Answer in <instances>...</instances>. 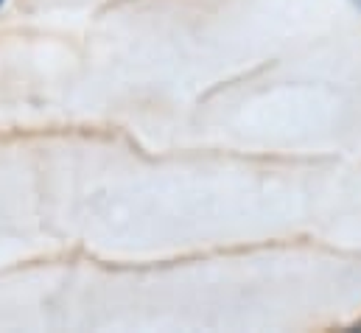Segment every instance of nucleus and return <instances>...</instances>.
I'll return each instance as SVG.
<instances>
[{
  "label": "nucleus",
  "mask_w": 361,
  "mask_h": 333,
  "mask_svg": "<svg viewBox=\"0 0 361 333\" xmlns=\"http://www.w3.org/2000/svg\"><path fill=\"white\" fill-rule=\"evenodd\" d=\"M0 3H3V0H0Z\"/></svg>",
  "instance_id": "f257e3e1"
}]
</instances>
